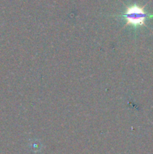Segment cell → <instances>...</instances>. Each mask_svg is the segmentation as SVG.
Instances as JSON below:
<instances>
[{
    "label": "cell",
    "mask_w": 153,
    "mask_h": 154,
    "mask_svg": "<svg viewBox=\"0 0 153 154\" xmlns=\"http://www.w3.org/2000/svg\"><path fill=\"white\" fill-rule=\"evenodd\" d=\"M145 6L139 5L138 4H132L125 7L124 12L118 15V17L125 20L127 26H131L134 29L145 26L146 21L153 17V14L146 13L144 9Z\"/></svg>",
    "instance_id": "obj_1"
}]
</instances>
